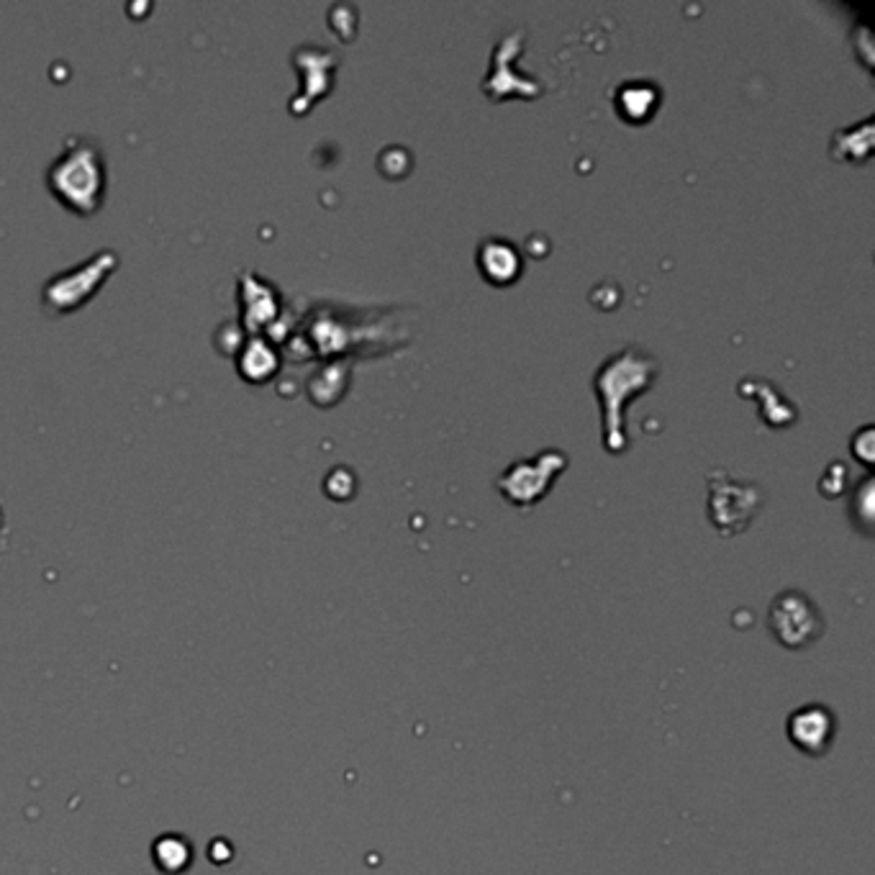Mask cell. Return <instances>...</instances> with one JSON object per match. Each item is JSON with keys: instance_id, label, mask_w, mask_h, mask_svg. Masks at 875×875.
Instances as JSON below:
<instances>
[{"instance_id": "cell-1", "label": "cell", "mask_w": 875, "mask_h": 875, "mask_svg": "<svg viewBox=\"0 0 875 875\" xmlns=\"http://www.w3.org/2000/svg\"><path fill=\"white\" fill-rule=\"evenodd\" d=\"M660 373L655 357L639 347H624L609 357L596 373V393L604 406V444L606 450L621 452L627 447L624 437V406L634 396L645 393Z\"/></svg>"}, {"instance_id": "cell-2", "label": "cell", "mask_w": 875, "mask_h": 875, "mask_svg": "<svg viewBox=\"0 0 875 875\" xmlns=\"http://www.w3.org/2000/svg\"><path fill=\"white\" fill-rule=\"evenodd\" d=\"M106 157L101 144L90 136H70L65 149L47 170L52 196L80 216H93L106 193Z\"/></svg>"}, {"instance_id": "cell-3", "label": "cell", "mask_w": 875, "mask_h": 875, "mask_svg": "<svg viewBox=\"0 0 875 875\" xmlns=\"http://www.w3.org/2000/svg\"><path fill=\"white\" fill-rule=\"evenodd\" d=\"M768 629L778 645L801 652L814 647L822 639L827 621L809 593L788 588L770 601Z\"/></svg>"}, {"instance_id": "cell-4", "label": "cell", "mask_w": 875, "mask_h": 875, "mask_svg": "<svg viewBox=\"0 0 875 875\" xmlns=\"http://www.w3.org/2000/svg\"><path fill=\"white\" fill-rule=\"evenodd\" d=\"M119 267V255L111 249H103L88 262H80L72 270L60 272L57 278L44 285L42 301L49 314H70L88 303L101 290L103 280Z\"/></svg>"}, {"instance_id": "cell-5", "label": "cell", "mask_w": 875, "mask_h": 875, "mask_svg": "<svg viewBox=\"0 0 875 875\" xmlns=\"http://www.w3.org/2000/svg\"><path fill=\"white\" fill-rule=\"evenodd\" d=\"M763 506L760 485L737 480L724 470L709 473V519L722 534H740Z\"/></svg>"}, {"instance_id": "cell-6", "label": "cell", "mask_w": 875, "mask_h": 875, "mask_svg": "<svg viewBox=\"0 0 875 875\" xmlns=\"http://www.w3.org/2000/svg\"><path fill=\"white\" fill-rule=\"evenodd\" d=\"M568 465V457L560 450H542L532 460L514 462L498 478V488L516 506H534L544 493L550 491L552 480Z\"/></svg>"}, {"instance_id": "cell-7", "label": "cell", "mask_w": 875, "mask_h": 875, "mask_svg": "<svg viewBox=\"0 0 875 875\" xmlns=\"http://www.w3.org/2000/svg\"><path fill=\"white\" fill-rule=\"evenodd\" d=\"M786 737L801 755L822 757L837 737V716L824 704H804L786 719Z\"/></svg>"}, {"instance_id": "cell-8", "label": "cell", "mask_w": 875, "mask_h": 875, "mask_svg": "<svg viewBox=\"0 0 875 875\" xmlns=\"http://www.w3.org/2000/svg\"><path fill=\"white\" fill-rule=\"evenodd\" d=\"M519 39H521V31H514V34L503 36L501 42H498L496 52H493L491 77H488V80L483 83V90L488 95H493V98L509 95V93H514V90L521 95H537L539 93L537 80L514 75V67H511V60H514L516 54L521 52Z\"/></svg>"}, {"instance_id": "cell-9", "label": "cell", "mask_w": 875, "mask_h": 875, "mask_svg": "<svg viewBox=\"0 0 875 875\" xmlns=\"http://www.w3.org/2000/svg\"><path fill=\"white\" fill-rule=\"evenodd\" d=\"M478 262L483 267L485 278L493 283H511L521 270L519 252L514 249V244L503 242V239H488L480 244Z\"/></svg>"}, {"instance_id": "cell-10", "label": "cell", "mask_w": 875, "mask_h": 875, "mask_svg": "<svg viewBox=\"0 0 875 875\" xmlns=\"http://www.w3.org/2000/svg\"><path fill=\"white\" fill-rule=\"evenodd\" d=\"M757 385L763 388V391H757L755 383H752V378L742 380L740 383V393L745 398H763V406H760V414H763V419L768 421V424L773 426H783L788 424V421L796 419V406L793 403L786 401V396H783L775 385H770L768 380H757Z\"/></svg>"}, {"instance_id": "cell-11", "label": "cell", "mask_w": 875, "mask_h": 875, "mask_svg": "<svg viewBox=\"0 0 875 875\" xmlns=\"http://www.w3.org/2000/svg\"><path fill=\"white\" fill-rule=\"evenodd\" d=\"M239 370L252 383H262L278 370V355L265 339H249L242 357H239Z\"/></svg>"}, {"instance_id": "cell-12", "label": "cell", "mask_w": 875, "mask_h": 875, "mask_svg": "<svg viewBox=\"0 0 875 875\" xmlns=\"http://www.w3.org/2000/svg\"><path fill=\"white\" fill-rule=\"evenodd\" d=\"M870 149H873V121L837 131L832 139V154H837L840 160H863Z\"/></svg>"}, {"instance_id": "cell-13", "label": "cell", "mask_w": 875, "mask_h": 875, "mask_svg": "<svg viewBox=\"0 0 875 875\" xmlns=\"http://www.w3.org/2000/svg\"><path fill=\"white\" fill-rule=\"evenodd\" d=\"M655 101H657V93L652 85L632 83L621 90V95H619L621 108H624V111H627V116H632V119H642L645 113H650L652 103Z\"/></svg>"}, {"instance_id": "cell-14", "label": "cell", "mask_w": 875, "mask_h": 875, "mask_svg": "<svg viewBox=\"0 0 875 875\" xmlns=\"http://www.w3.org/2000/svg\"><path fill=\"white\" fill-rule=\"evenodd\" d=\"M847 478V468L842 465V462H834V465H829V470L824 473L822 483H827V480H832V488L827 491V496H837V493L842 491V485H845Z\"/></svg>"}]
</instances>
